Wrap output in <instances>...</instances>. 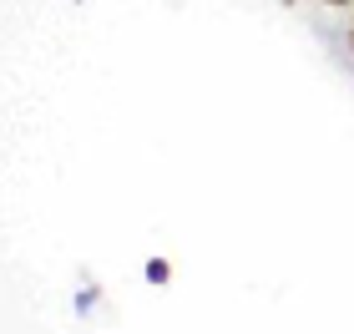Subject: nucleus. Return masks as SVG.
<instances>
[{
    "instance_id": "obj_1",
    "label": "nucleus",
    "mask_w": 354,
    "mask_h": 334,
    "mask_svg": "<svg viewBox=\"0 0 354 334\" xmlns=\"http://www.w3.org/2000/svg\"><path fill=\"white\" fill-rule=\"evenodd\" d=\"M167 274H172L167 259H152V263H147V279H152V284H167Z\"/></svg>"
},
{
    "instance_id": "obj_2",
    "label": "nucleus",
    "mask_w": 354,
    "mask_h": 334,
    "mask_svg": "<svg viewBox=\"0 0 354 334\" xmlns=\"http://www.w3.org/2000/svg\"><path fill=\"white\" fill-rule=\"evenodd\" d=\"M329 6H354V0H329Z\"/></svg>"
}]
</instances>
